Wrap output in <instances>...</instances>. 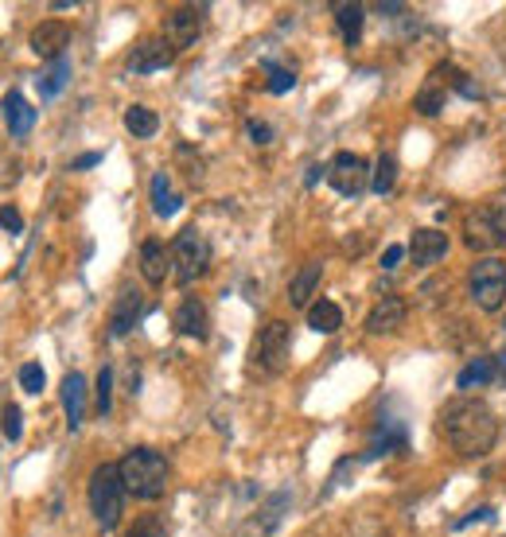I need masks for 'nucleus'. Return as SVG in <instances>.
<instances>
[{"label":"nucleus","mask_w":506,"mask_h":537,"mask_svg":"<svg viewBox=\"0 0 506 537\" xmlns=\"http://www.w3.org/2000/svg\"><path fill=\"white\" fill-rule=\"evenodd\" d=\"M288 343H292V335H288L285 319H269L257 331V339H253V363L261 370H269V374H280L288 366Z\"/></svg>","instance_id":"8"},{"label":"nucleus","mask_w":506,"mask_h":537,"mask_svg":"<svg viewBox=\"0 0 506 537\" xmlns=\"http://www.w3.org/2000/svg\"><path fill=\"white\" fill-rule=\"evenodd\" d=\"M363 4H335V24L339 32H343V43L347 47H358V39H363Z\"/></svg>","instance_id":"22"},{"label":"nucleus","mask_w":506,"mask_h":537,"mask_svg":"<svg viewBox=\"0 0 506 537\" xmlns=\"http://www.w3.org/2000/svg\"><path fill=\"white\" fill-rule=\"evenodd\" d=\"M265 74H269V94H288L296 86V74L288 66H277V63H265Z\"/></svg>","instance_id":"30"},{"label":"nucleus","mask_w":506,"mask_h":537,"mask_svg":"<svg viewBox=\"0 0 506 537\" xmlns=\"http://www.w3.org/2000/svg\"><path fill=\"white\" fill-rule=\"evenodd\" d=\"M66 82H71V63H66V58H55V63L39 74V94H43V102H51V97L63 94Z\"/></svg>","instance_id":"24"},{"label":"nucleus","mask_w":506,"mask_h":537,"mask_svg":"<svg viewBox=\"0 0 506 537\" xmlns=\"http://www.w3.org/2000/svg\"><path fill=\"white\" fill-rule=\"evenodd\" d=\"M370 175H374V168H370L358 152H335V156H331V164H327L331 191H339L343 199H358V195L366 191Z\"/></svg>","instance_id":"7"},{"label":"nucleus","mask_w":506,"mask_h":537,"mask_svg":"<svg viewBox=\"0 0 506 537\" xmlns=\"http://www.w3.org/2000/svg\"><path fill=\"white\" fill-rule=\"evenodd\" d=\"M125 129L133 136H141V141H149V136H156V129H160V117H156L149 105H129V110H125Z\"/></svg>","instance_id":"25"},{"label":"nucleus","mask_w":506,"mask_h":537,"mask_svg":"<svg viewBox=\"0 0 506 537\" xmlns=\"http://www.w3.org/2000/svg\"><path fill=\"white\" fill-rule=\"evenodd\" d=\"M4 117H8V133H12L16 141H24V136L35 129V105H27V97L19 90L4 97Z\"/></svg>","instance_id":"19"},{"label":"nucleus","mask_w":506,"mask_h":537,"mask_svg":"<svg viewBox=\"0 0 506 537\" xmlns=\"http://www.w3.org/2000/svg\"><path fill=\"white\" fill-rule=\"evenodd\" d=\"M246 133H249L253 144H272V125L261 121V117H249V121H246Z\"/></svg>","instance_id":"34"},{"label":"nucleus","mask_w":506,"mask_h":537,"mask_svg":"<svg viewBox=\"0 0 506 537\" xmlns=\"http://www.w3.org/2000/svg\"><path fill=\"white\" fill-rule=\"evenodd\" d=\"M125 537H168V525H164L156 514H144V518H136L129 525V533Z\"/></svg>","instance_id":"31"},{"label":"nucleus","mask_w":506,"mask_h":537,"mask_svg":"<svg viewBox=\"0 0 506 537\" xmlns=\"http://www.w3.org/2000/svg\"><path fill=\"white\" fill-rule=\"evenodd\" d=\"M71 35H74L71 24H63V19H43V24L32 32V51L43 55V58H63Z\"/></svg>","instance_id":"13"},{"label":"nucleus","mask_w":506,"mask_h":537,"mask_svg":"<svg viewBox=\"0 0 506 537\" xmlns=\"http://www.w3.org/2000/svg\"><path fill=\"white\" fill-rule=\"evenodd\" d=\"M211 265V242L203 238L199 226H188L180 230V238L172 242V269H175V280L180 285H191L199 280Z\"/></svg>","instance_id":"5"},{"label":"nucleus","mask_w":506,"mask_h":537,"mask_svg":"<svg viewBox=\"0 0 506 537\" xmlns=\"http://www.w3.org/2000/svg\"><path fill=\"white\" fill-rule=\"evenodd\" d=\"M63 409H66V428H71V433H78V428H82V421H86V378L78 374H66L63 378Z\"/></svg>","instance_id":"16"},{"label":"nucleus","mask_w":506,"mask_h":537,"mask_svg":"<svg viewBox=\"0 0 506 537\" xmlns=\"http://www.w3.org/2000/svg\"><path fill=\"white\" fill-rule=\"evenodd\" d=\"M0 428H4L8 441H19V436H24V413H19L16 405H4V413H0Z\"/></svg>","instance_id":"32"},{"label":"nucleus","mask_w":506,"mask_h":537,"mask_svg":"<svg viewBox=\"0 0 506 537\" xmlns=\"http://www.w3.org/2000/svg\"><path fill=\"white\" fill-rule=\"evenodd\" d=\"M494 378H499V382L506 386V350H499V355H494Z\"/></svg>","instance_id":"40"},{"label":"nucleus","mask_w":506,"mask_h":537,"mask_svg":"<svg viewBox=\"0 0 506 537\" xmlns=\"http://www.w3.org/2000/svg\"><path fill=\"white\" fill-rule=\"evenodd\" d=\"M444 102H448V94H444V86H441V82H436V78H433V82H428V86H425V90H421V94H417V102H413V110H417V113H421V117H436V113H441V110H444Z\"/></svg>","instance_id":"28"},{"label":"nucleus","mask_w":506,"mask_h":537,"mask_svg":"<svg viewBox=\"0 0 506 537\" xmlns=\"http://www.w3.org/2000/svg\"><path fill=\"white\" fill-rule=\"evenodd\" d=\"M405 4H378V12H386V16H394V12H402Z\"/></svg>","instance_id":"41"},{"label":"nucleus","mask_w":506,"mask_h":537,"mask_svg":"<svg viewBox=\"0 0 506 537\" xmlns=\"http://www.w3.org/2000/svg\"><path fill=\"white\" fill-rule=\"evenodd\" d=\"M452 86H456V94H464V97H479V90H475L472 78H467L464 71H452Z\"/></svg>","instance_id":"38"},{"label":"nucleus","mask_w":506,"mask_h":537,"mask_svg":"<svg viewBox=\"0 0 506 537\" xmlns=\"http://www.w3.org/2000/svg\"><path fill=\"white\" fill-rule=\"evenodd\" d=\"M175 63V47L168 39H141L129 55V74H156Z\"/></svg>","instance_id":"10"},{"label":"nucleus","mask_w":506,"mask_h":537,"mask_svg":"<svg viewBox=\"0 0 506 537\" xmlns=\"http://www.w3.org/2000/svg\"><path fill=\"white\" fill-rule=\"evenodd\" d=\"M475 522H494V510H491V506H475L472 514L456 518V530H467V525H475Z\"/></svg>","instance_id":"35"},{"label":"nucleus","mask_w":506,"mask_h":537,"mask_svg":"<svg viewBox=\"0 0 506 537\" xmlns=\"http://www.w3.org/2000/svg\"><path fill=\"white\" fill-rule=\"evenodd\" d=\"M494 378V358H472L464 370H460V378H456V386L460 389H479L487 386Z\"/></svg>","instance_id":"26"},{"label":"nucleus","mask_w":506,"mask_h":537,"mask_svg":"<svg viewBox=\"0 0 506 537\" xmlns=\"http://www.w3.org/2000/svg\"><path fill=\"white\" fill-rule=\"evenodd\" d=\"M175 331L188 339H207V304L199 296H188L180 308H175Z\"/></svg>","instance_id":"17"},{"label":"nucleus","mask_w":506,"mask_h":537,"mask_svg":"<svg viewBox=\"0 0 506 537\" xmlns=\"http://www.w3.org/2000/svg\"><path fill=\"white\" fill-rule=\"evenodd\" d=\"M183 207V199L180 195H172V188H168V172H156L152 175V211L160 214V219H172L175 211Z\"/></svg>","instance_id":"23"},{"label":"nucleus","mask_w":506,"mask_h":537,"mask_svg":"<svg viewBox=\"0 0 506 537\" xmlns=\"http://www.w3.org/2000/svg\"><path fill=\"white\" fill-rule=\"evenodd\" d=\"M168 269H172V249L164 246L160 238H149L141 246V272H144V280H149V285H160V280L168 277Z\"/></svg>","instance_id":"18"},{"label":"nucleus","mask_w":506,"mask_h":537,"mask_svg":"<svg viewBox=\"0 0 506 537\" xmlns=\"http://www.w3.org/2000/svg\"><path fill=\"white\" fill-rule=\"evenodd\" d=\"M113 409V366H102L97 370V413L110 417Z\"/></svg>","instance_id":"29"},{"label":"nucleus","mask_w":506,"mask_h":537,"mask_svg":"<svg viewBox=\"0 0 506 537\" xmlns=\"http://www.w3.org/2000/svg\"><path fill=\"white\" fill-rule=\"evenodd\" d=\"M506 242V207L499 203H479L464 214V246L491 257V249H499Z\"/></svg>","instance_id":"4"},{"label":"nucleus","mask_w":506,"mask_h":537,"mask_svg":"<svg viewBox=\"0 0 506 537\" xmlns=\"http://www.w3.org/2000/svg\"><path fill=\"white\" fill-rule=\"evenodd\" d=\"M117 467H121V483L133 499L156 502L164 491H168L172 467H168V460H164V452H156V448H133V452H125V460Z\"/></svg>","instance_id":"2"},{"label":"nucleus","mask_w":506,"mask_h":537,"mask_svg":"<svg viewBox=\"0 0 506 537\" xmlns=\"http://www.w3.org/2000/svg\"><path fill=\"white\" fill-rule=\"evenodd\" d=\"M199 32H203V8L199 4H180L164 16V39H168L175 51L199 43Z\"/></svg>","instance_id":"9"},{"label":"nucleus","mask_w":506,"mask_h":537,"mask_svg":"<svg viewBox=\"0 0 506 537\" xmlns=\"http://www.w3.org/2000/svg\"><path fill=\"white\" fill-rule=\"evenodd\" d=\"M444 253H448V234L444 230H436V226L413 230V238H409V257H413L421 269L444 261Z\"/></svg>","instance_id":"12"},{"label":"nucleus","mask_w":506,"mask_h":537,"mask_svg":"<svg viewBox=\"0 0 506 537\" xmlns=\"http://www.w3.org/2000/svg\"><path fill=\"white\" fill-rule=\"evenodd\" d=\"M86 495H90V510L102 530H113L117 522H121V506H125V483H121V467L117 464H97L94 475H90V487H86Z\"/></svg>","instance_id":"3"},{"label":"nucleus","mask_w":506,"mask_h":537,"mask_svg":"<svg viewBox=\"0 0 506 537\" xmlns=\"http://www.w3.org/2000/svg\"><path fill=\"white\" fill-rule=\"evenodd\" d=\"M441 436L456 448V452L483 456L487 448H494V441H499V421H494V413H491V405H487V402L460 397V402L444 405Z\"/></svg>","instance_id":"1"},{"label":"nucleus","mask_w":506,"mask_h":537,"mask_svg":"<svg viewBox=\"0 0 506 537\" xmlns=\"http://www.w3.org/2000/svg\"><path fill=\"white\" fill-rule=\"evenodd\" d=\"M405 316H409V304L402 296H382L374 308H370L366 331H370V335H389V331H397L405 324Z\"/></svg>","instance_id":"14"},{"label":"nucleus","mask_w":506,"mask_h":537,"mask_svg":"<svg viewBox=\"0 0 506 537\" xmlns=\"http://www.w3.org/2000/svg\"><path fill=\"white\" fill-rule=\"evenodd\" d=\"M467 292H472L475 308L499 311L506 300V261H499V257L475 261L472 272H467Z\"/></svg>","instance_id":"6"},{"label":"nucleus","mask_w":506,"mask_h":537,"mask_svg":"<svg viewBox=\"0 0 506 537\" xmlns=\"http://www.w3.org/2000/svg\"><path fill=\"white\" fill-rule=\"evenodd\" d=\"M319 277H324V261H308L304 269L292 277L288 285V304L292 308H311V292L319 288Z\"/></svg>","instance_id":"20"},{"label":"nucleus","mask_w":506,"mask_h":537,"mask_svg":"<svg viewBox=\"0 0 506 537\" xmlns=\"http://www.w3.org/2000/svg\"><path fill=\"white\" fill-rule=\"evenodd\" d=\"M144 316V296H141V288H133V285H125L121 292H117V300H113V311H110V335H129V331L136 327V319Z\"/></svg>","instance_id":"11"},{"label":"nucleus","mask_w":506,"mask_h":537,"mask_svg":"<svg viewBox=\"0 0 506 537\" xmlns=\"http://www.w3.org/2000/svg\"><path fill=\"white\" fill-rule=\"evenodd\" d=\"M308 327L319 331V335H331V331L343 327V308H339L335 300H316V304L308 308Z\"/></svg>","instance_id":"21"},{"label":"nucleus","mask_w":506,"mask_h":537,"mask_svg":"<svg viewBox=\"0 0 506 537\" xmlns=\"http://www.w3.org/2000/svg\"><path fill=\"white\" fill-rule=\"evenodd\" d=\"M285 506H288V491H277L246 525H242V537H269L280 525V518H285Z\"/></svg>","instance_id":"15"},{"label":"nucleus","mask_w":506,"mask_h":537,"mask_svg":"<svg viewBox=\"0 0 506 537\" xmlns=\"http://www.w3.org/2000/svg\"><path fill=\"white\" fill-rule=\"evenodd\" d=\"M402 257H405V246H397V242H394V246H386V253H382V261H378V265H382L386 272H394L397 265H402Z\"/></svg>","instance_id":"37"},{"label":"nucleus","mask_w":506,"mask_h":537,"mask_svg":"<svg viewBox=\"0 0 506 537\" xmlns=\"http://www.w3.org/2000/svg\"><path fill=\"white\" fill-rule=\"evenodd\" d=\"M0 230H8V234H19V230H24V219H19V211L8 207V203L0 207Z\"/></svg>","instance_id":"36"},{"label":"nucleus","mask_w":506,"mask_h":537,"mask_svg":"<svg viewBox=\"0 0 506 537\" xmlns=\"http://www.w3.org/2000/svg\"><path fill=\"white\" fill-rule=\"evenodd\" d=\"M394 183H397V160L389 152H382L374 164V175H370V188H374V195H389Z\"/></svg>","instance_id":"27"},{"label":"nucleus","mask_w":506,"mask_h":537,"mask_svg":"<svg viewBox=\"0 0 506 537\" xmlns=\"http://www.w3.org/2000/svg\"><path fill=\"white\" fill-rule=\"evenodd\" d=\"M97 160H102V152H86V156H78V160L71 164V168H74V172H86V168H94Z\"/></svg>","instance_id":"39"},{"label":"nucleus","mask_w":506,"mask_h":537,"mask_svg":"<svg viewBox=\"0 0 506 537\" xmlns=\"http://www.w3.org/2000/svg\"><path fill=\"white\" fill-rule=\"evenodd\" d=\"M43 382H47V374H43V366H39V363H24V366H19V386H24L27 394H39Z\"/></svg>","instance_id":"33"}]
</instances>
